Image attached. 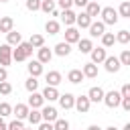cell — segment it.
I'll list each match as a JSON object with an SVG mask.
<instances>
[{
  "label": "cell",
  "mask_w": 130,
  "mask_h": 130,
  "mask_svg": "<svg viewBox=\"0 0 130 130\" xmlns=\"http://www.w3.org/2000/svg\"><path fill=\"white\" fill-rule=\"evenodd\" d=\"M32 49H35V47H32L28 41H26V43L22 41V43H20V45H18V47L12 51V59H14L16 63H20V61H26V59L32 55Z\"/></svg>",
  "instance_id": "6da1fadb"
},
{
  "label": "cell",
  "mask_w": 130,
  "mask_h": 130,
  "mask_svg": "<svg viewBox=\"0 0 130 130\" xmlns=\"http://www.w3.org/2000/svg\"><path fill=\"white\" fill-rule=\"evenodd\" d=\"M100 16H102V20H104L106 24H116V22L120 20V14H118V10H116V8H112V6H104Z\"/></svg>",
  "instance_id": "7a4b0ae2"
},
{
  "label": "cell",
  "mask_w": 130,
  "mask_h": 130,
  "mask_svg": "<svg viewBox=\"0 0 130 130\" xmlns=\"http://www.w3.org/2000/svg\"><path fill=\"white\" fill-rule=\"evenodd\" d=\"M12 45H8V43H4V45H0V65L2 67H8L14 59H12Z\"/></svg>",
  "instance_id": "3957f363"
},
{
  "label": "cell",
  "mask_w": 130,
  "mask_h": 130,
  "mask_svg": "<svg viewBox=\"0 0 130 130\" xmlns=\"http://www.w3.org/2000/svg\"><path fill=\"white\" fill-rule=\"evenodd\" d=\"M104 104L108 106V108H118L120 104H122V93L120 91H116V89H112V91H108L106 95H104Z\"/></svg>",
  "instance_id": "277c9868"
},
{
  "label": "cell",
  "mask_w": 130,
  "mask_h": 130,
  "mask_svg": "<svg viewBox=\"0 0 130 130\" xmlns=\"http://www.w3.org/2000/svg\"><path fill=\"white\" fill-rule=\"evenodd\" d=\"M89 108H91V100L87 98V93H85V95H77V98H75V110H77V112L87 114V112H89Z\"/></svg>",
  "instance_id": "5b68a950"
},
{
  "label": "cell",
  "mask_w": 130,
  "mask_h": 130,
  "mask_svg": "<svg viewBox=\"0 0 130 130\" xmlns=\"http://www.w3.org/2000/svg\"><path fill=\"white\" fill-rule=\"evenodd\" d=\"M104 67H106V71L108 73H118L120 71V67H122V63H120V57H106V61H104Z\"/></svg>",
  "instance_id": "8992f818"
},
{
  "label": "cell",
  "mask_w": 130,
  "mask_h": 130,
  "mask_svg": "<svg viewBox=\"0 0 130 130\" xmlns=\"http://www.w3.org/2000/svg\"><path fill=\"white\" fill-rule=\"evenodd\" d=\"M104 95H106V91H104L100 85H93V87H89V91H87V98L91 100V104L104 102Z\"/></svg>",
  "instance_id": "52a82bcc"
},
{
  "label": "cell",
  "mask_w": 130,
  "mask_h": 130,
  "mask_svg": "<svg viewBox=\"0 0 130 130\" xmlns=\"http://www.w3.org/2000/svg\"><path fill=\"white\" fill-rule=\"evenodd\" d=\"M89 55H91V61H93L95 65L104 63V61H106V57H108V53H106V47H93Z\"/></svg>",
  "instance_id": "ba28073f"
},
{
  "label": "cell",
  "mask_w": 130,
  "mask_h": 130,
  "mask_svg": "<svg viewBox=\"0 0 130 130\" xmlns=\"http://www.w3.org/2000/svg\"><path fill=\"white\" fill-rule=\"evenodd\" d=\"M45 102H47V100L43 98V93H39V91H32V93L28 95V102H26V104H28L30 108H37V110H41V108L45 106Z\"/></svg>",
  "instance_id": "9c48e42d"
},
{
  "label": "cell",
  "mask_w": 130,
  "mask_h": 130,
  "mask_svg": "<svg viewBox=\"0 0 130 130\" xmlns=\"http://www.w3.org/2000/svg\"><path fill=\"white\" fill-rule=\"evenodd\" d=\"M79 39H81V35H79V30H77L75 26H67V28H65V41H67L69 45H77Z\"/></svg>",
  "instance_id": "30bf717a"
},
{
  "label": "cell",
  "mask_w": 130,
  "mask_h": 130,
  "mask_svg": "<svg viewBox=\"0 0 130 130\" xmlns=\"http://www.w3.org/2000/svg\"><path fill=\"white\" fill-rule=\"evenodd\" d=\"M59 106H61L63 110L75 108V95H73V93H61V95H59Z\"/></svg>",
  "instance_id": "8fae6325"
},
{
  "label": "cell",
  "mask_w": 130,
  "mask_h": 130,
  "mask_svg": "<svg viewBox=\"0 0 130 130\" xmlns=\"http://www.w3.org/2000/svg\"><path fill=\"white\" fill-rule=\"evenodd\" d=\"M41 114H43V120H45V122H55V120L59 118L57 108H53V106H43V108H41Z\"/></svg>",
  "instance_id": "7c38bea8"
},
{
  "label": "cell",
  "mask_w": 130,
  "mask_h": 130,
  "mask_svg": "<svg viewBox=\"0 0 130 130\" xmlns=\"http://www.w3.org/2000/svg\"><path fill=\"white\" fill-rule=\"evenodd\" d=\"M106 32V22L104 20H95V22H91L89 24V35L95 39V37H102Z\"/></svg>",
  "instance_id": "4fadbf2b"
},
{
  "label": "cell",
  "mask_w": 130,
  "mask_h": 130,
  "mask_svg": "<svg viewBox=\"0 0 130 130\" xmlns=\"http://www.w3.org/2000/svg\"><path fill=\"white\" fill-rule=\"evenodd\" d=\"M28 112H30V106H28V104H16L14 110H12V114H14L18 120H26V118H28Z\"/></svg>",
  "instance_id": "5bb4252c"
},
{
  "label": "cell",
  "mask_w": 130,
  "mask_h": 130,
  "mask_svg": "<svg viewBox=\"0 0 130 130\" xmlns=\"http://www.w3.org/2000/svg\"><path fill=\"white\" fill-rule=\"evenodd\" d=\"M37 59L45 65V63H49V61L53 59V51H51L49 47H45V45H43L41 49H37Z\"/></svg>",
  "instance_id": "9a60e30c"
},
{
  "label": "cell",
  "mask_w": 130,
  "mask_h": 130,
  "mask_svg": "<svg viewBox=\"0 0 130 130\" xmlns=\"http://www.w3.org/2000/svg\"><path fill=\"white\" fill-rule=\"evenodd\" d=\"M59 95H61V93H59V89H57L55 85H47V87L43 89V98H45L47 102H57Z\"/></svg>",
  "instance_id": "2e32d148"
},
{
  "label": "cell",
  "mask_w": 130,
  "mask_h": 130,
  "mask_svg": "<svg viewBox=\"0 0 130 130\" xmlns=\"http://www.w3.org/2000/svg\"><path fill=\"white\" fill-rule=\"evenodd\" d=\"M26 69H28V73H30L32 77H39V75H43V63H41L39 59H35V61H28Z\"/></svg>",
  "instance_id": "e0dca14e"
},
{
  "label": "cell",
  "mask_w": 130,
  "mask_h": 130,
  "mask_svg": "<svg viewBox=\"0 0 130 130\" xmlns=\"http://www.w3.org/2000/svg\"><path fill=\"white\" fill-rule=\"evenodd\" d=\"M10 30H14V18L12 16H2L0 18V32L8 35Z\"/></svg>",
  "instance_id": "ac0fdd59"
},
{
  "label": "cell",
  "mask_w": 130,
  "mask_h": 130,
  "mask_svg": "<svg viewBox=\"0 0 130 130\" xmlns=\"http://www.w3.org/2000/svg\"><path fill=\"white\" fill-rule=\"evenodd\" d=\"M61 20H63V24H65V26H73V24L77 22V14H75L71 8H69V10H63Z\"/></svg>",
  "instance_id": "d6986e66"
},
{
  "label": "cell",
  "mask_w": 130,
  "mask_h": 130,
  "mask_svg": "<svg viewBox=\"0 0 130 130\" xmlns=\"http://www.w3.org/2000/svg\"><path fill=\"white\" fill-rule=\"evenodd\" d=\"M91 22H93V18H91L85 10L77 14V22H75V24H77L79 28H89V24H91Z\"/></svg>",
  "instance_id": "ffe728a7"
},
{
  "label": "cell",
  "mask_w": 130,
  "mask_h": 130,
  "mask_svg": "<svg viewBox=\"0 0 130 130\" xmlns=\"http://www.w3.org/2000/svg\"><path fill=\"white\" fill-rule=\"evenodd\" d=\"M53 53L59 55V57H67V55L71 53V45H69L67 41H61V43L55 45V51H53Z\"/></svg>",
  "instance_id": "44dd1931"
},
{
  "label": "cell",
  "mask_w": 130,
  "mask_h": 130,
  "mask_svg": "<svg viewBox=\"0 0 130 130\" xmlns=\"http://www.w3.org/2000/svg\"><path fill=\"white\" fill-rule=\"evenodd\" d=\"M81 71H83V75H85V77H89V79H93V77H98V65H95L93 61H89V63H85V65L81 67Z\"/></svg>",
  "instance_id": "7402d4cb"
},
{
  "label": "cell",
  "mask_w": 130,
  "mask_h": 130,
  "mask_svg": "<svg viewBox=\"0 0 130 130\" xmlns=\"http://www.w3.org/2000/svg\"><path fill=\"white\" fill-rule=\"evenodd\" d=\"M83 79H85V75H83L81 69H71V71L67 73V81H69V83H81Z\"/></svg>",
  "instance_id": "603a6c76"
},
{
  "label": "cell",
  "mask_w": 130,
  "mask_h": 130,
  "mask_svg": "<svg viewBox=\"0 0 130 130\" xmlns=\"http://www.w3.org/2000/svg\"><path fill=\"white\" fill-rule=\"evenodd\" d=\"M45 81H47V85H59L61 81H63V77H61V73L59 71H49L47 75H45Z\"/></svg>",
  "instance_id": "cb8c5ba5"
},
{
  "label": "cell",
  "mask_w": 130,
  "mask_h": 130,
  "mask_svg": "<svg viewBox=\"0 0 130 130\" xmlns=\"http://www.w3.org/2000/svg\"><path fill=\"white\" fill-rule=\"evenodd\" d=\"M85 12H87L91 18L100 16V14H102V6H100V2H91V0H89V4L85 6Z\"/></svg>",
  "instance_id": "d4e9b609"
},
{
  "label": "cell",
  "mask_w": 130,
  "mask_h": 130,
  "mask_svg": "<svg viewBox=\"0 0 130 130\" xmlns=\"http://www.w3.org/2000/svg\"><path fill=\"white\" fill-rule=\"evenodd\" d=\"M6 43H8V45H12V47H18V45L22 43V35H20V32H16V30H10V32L6 35Z\"/></svg>",
  "instance_id": "484cf974"
},
{
  "label": "cell",
  "mask_w": 130,
  "mask_h": 130,
  "mask_svg": "<svg viewBox=\"0 0 130 130\" xmlns=\"http://www.w3.org/2000/svg\"><path fill=\"white\" fill-rule=\"evenodd\" d=\"M30 124H35V126H39L41 122H43V114H41V110H37V108H30V112H28V118H26Z\"/></svg>",
  "instance_id": "4316f807"
},
{
  "label": "cell",
  "mask_w": 130,
  "mask_h": 130,
  "mask_svg": "<svg viewBox=\"0 0 130 130\" xmlns=\"http://www.w3.org/2000/svg\"><path fill=\"white\" fill-rule=\"evenodd\" d=\"M77 49H79V53H91V49H93V43H91V39H79V43H77Z\"/></svg>",
  "instance_id": "83f0119b"
},
{
  "label": "cell",
  "mask_w": 130,
  "mask_h": 130,
  "mask_svg": "<svg viewBox=\"0 0 130 130\" xmlns=\"http://www.w3.org/2000/svg\"><path fill=\"white\" fill-rule=\"evenodd\" d=\"M45 30H47L49 35H59L61 24H59L57 20H47V22H45Z\"/></svg>",
  "instance_id": "f1b7e54d"
},
{
  "label": "cell",
  "mask_w": 130,
  "mask_h": 130,
  "mask_svg": "<svg viewBox=\"0 0 130 130\" xmlns=\"http://www.w3.org/2000/svg\"><path fill=\"white\" fill-rule=\"evenodd\" d=\"M28 43H30L35 49H41V47L45 45V37H43V35H39V32H35V35H30Z\"/></svg>",
  "instance_id": "f546056e"
},
{
  "label": "cell",
  "mask_w": 130,
  "mask_h": 130,
  "mask_svg": "<svg viewBox=\"0 0 130 130\" xmlns=\"http://www.w3.org/2000/svg\"><path fill=\"white\" fill-rule=\"evenodd\" d=\"M116 43H120V45L130 43V30H126V28L118 30V32H116Z\"/></svg>",
  "instance_id": "4dcf8cb0"
},
{
  "label": "cell",
  "mask_w": 130,
  "mask_h": 130,
  "mask_svg": "<svg viewBox=\"0 0 130 130\" xmlns=\"http://www.w3.org/2000/svg\"><path fill=\"white\" fill-rule=\"evenodd\" d=\"M114 43H116V35H114V32H104V35H102V47L108 49V47H112Z\"/></svg>",
  "instance_id": "1f68e13d"
},
{
  "label": "cell",
  "mask_w": 130,
  "mask_h": 130,
  "mask_svg": "<svg viewBox=\"0 0 130 130\" xmlns=\"http://www.w3.org/2000/svg\"><path fill=\"white\" fill-rule=\"evenodd\" d=\"M24 87H26V91H30V93H32V91H37V89H39V81H37V77H32V75H30V77L24 81Z\"/></svg>",
  "instance_id": "d6a6232c"
},
{
  "label": "cell",
  "mask_w": 130,
  "mask_h": 130,
  "mask_svg": "<svg viewBox=\"0 0 130 130\" xmlns=\"http://www.w3.org/2000/svg\"><path fill=\"white\" fill-rule=\"evenodd\" d=\"M118 14H120V16H124V18H130V0H124V2L120 4Z\"/></svg>",
  "instance_id": "836d02e7"
},
{
  "label": "cell",
  "mask_w": 130,
  "mask_h": 130,
  "mask_svg": "<svg viewBox=\"0 0 130 130\" xmlns=\"http://www.w3.org/2000/svg\"><path fill=\"white\" fill-rule=\"evenodd\" d=\"M41 10H43L45 14H51V12L55 10V2H53V0H41Z\"/></svg>",
  "instance_id": "e575fe53"
},
{
  "label": "cell",
  "mask_w": 130,
  "mask_h": 130,
  "mask_svg": "<svg viewBox=\"0 0 130 130\" xmlns=\"http://www.w3.org/2000/svg\"><path fill=\"white\" fill-rule=\"evenodd\" d=\"M12 110H14V108H12L8 102H2V104H0V116H2V118L10 116V114H12Z\"/></svg>",
  "instance_id": "d590c367"
},
{
  "label": "cell",
  "mask_w": 130,
  "mask_h": 130,
  "mask_svg": "<svg viewBox=\"0 0 130 130\" xmlns=\"http://www.w3.org/2000/svg\"><path fill=\"white\" fill-rule=\"evenodd\" d=\"M53 126H55V130H69V122L63 120V118H57L53 122Z\"/></svg>",
  "instance_id": "8d00e7d4"
},
{
  "label": "cell",
  "mask_w": 130,
  "mask_h": 130,
  "mask_svg": "<svg viewBox=\"0 0 130 130\" xmlns=\"http://www.w3.org/2000/svg\"><path fill=\"white\" fill-rule=\"evenodd\" d=\"M0 93H2V95L12 93V83H10V81H0Z\"/></svg>",
  "instance_id": "74e56055"
},
{
  "label": "cell",
  "mask_w": 130,
  "mask_h": 130,
  "mask_svg": "<svg viewBox=\"0 0 130 130\" xmlns=\"http://www.w3.org/2000/svg\"><path fill=\"white\" fill-rule=\"evenodd\" d=\"M8 130H24V124H22V120H12L10 124H8Z\"/></svg>",
  "instance_id": "f35d334b"
},
{
  "label": "cell",
  "mask_w": 130,
  "mask_h": 130,
  "mask_svg": "<svg viewBox=\"0 0 130 130\" xmlns=\"http://www.w3.org/2000/svg\"><path fill=\"white\" fill-rule=\"evenodd\" d=\"M26 8H28L30 12L41 10V0H26Z\"/></svg>",
  "instance_id": "ab89813d"
},
{
  "label": "cell",
  "mask_w": 130,
  "mask_h": 130,
  "mask_svg": "<svg viewBox=\"0 0 130 130\" xmlns=\"http://www.w3.org/2000/svg\"><path fill=\"white\" fill-rule=\"evenodd\" d=\"M120 63H122V65H130V51H128V49H124V51L120 53Z\"/></svg>",
  "instance_id": "60d3db41"
},
{
  "label": "cell",
  "mask_w": 130,
  "mask_h": 130,
  "mask_svg": "<svg viewBox=\"0 0 130 130\" xmlns=\"http://www.w3.org/2000/svg\"><path fill=\"white\" fill-rule=\"evenodd\" d=\"M57 4H59L61 10H69L73 6V0H57Z\"/></svg>",
  "instance_id": "b9f144b4"
},
{
  "label": "cell",
  "mask_w": 130,
  "mask_h": 130,
  "mask_svg": "<svg viewBox=\"0 0 130 130\" xmlns=\"http://www.w3.org/2000/svg\"><path fill=\"white\" fill-rule=\"evenodd\" d=\"M39 130H55V126H53V122H45V120H43V122L39 124Z\"/></svg>",
  "instance_id": "7bdbcfd3"
},
{
  "label": "cell",
  "mask_w": 130,
  "mask_h": 130,
  "mask_svg": "<svg viewBox=\"0 0 130 130\" xmlns=\"http://www.w3.org/2000/svg\"><path fill=\"white\" fill-rule=\"evenodd\" d=\"M120 93H122V98H130V83H124L122 89H120Z\"/></svg>",
  "instance_id": "ee69618b"
},
{
  "label": "cell",
  "mask_w": 130,
  "mask_h": 130,
  "mask_svg": "<svg viewBox=\"0 0 130 130\" xmlns=\"http://www.w3.org/2000/svg\"><path fill=\"white\" fill-rule=\"evenodd\" d=\"M126 112H130V98H122V104H120Z\"/></svg>",
  "instance_id": "f6af8a7d"
},
{
  "label": "cell",
  "mask_w": 130,
  "mask_h": 130,
  "mask_svg": "<svg viewBox=\"0 0 130 130\" xmlns=\"http://www.w3.org/2000/svg\"><path fill=\"white\" fill-rule=\"evenodd\" d=\"M6 79H8V71H6V67L0 65V81H6Z\"/></svg>",
  "instance_id": "bcb514c9"
},
{
  "label": "cell",
  "mask_w": 130,
  "mask_h": 130,
  "mask_svg": "<svg viewBox=\"0 0 130 130\" xmlns=\"http://www.w3.org/2000/svg\"><path fill=\"white\" fill-rule=\"evenodd\" d=\"M73 4H75L77 8H85V6L89 4V0H73Z\"/></svg>",
  "instance_id": "7dc6e473"
},
{
  "label": "cell",
  "mask_w": 130,
  "mask_h": 130,
  "mask_svg": "<svg viewBox=\"0 0 130 130\" xmlns=\"http://www.w3.org/2000/svg\"><path fill=\"white\" fill-rule=\"evenodd\" d=\"M0 130H8V124L4 122V118L0 116Z\"/></svg>",
  "instance_id": "c3c4849f"
},
{
  "label": "cell",
  "mask_w": 130,
  "mask_h": 130,
  "mask_svg": "<svg viewBox=\"0 0 130 130\" xmlns=\"http://www.w3.org/2000/svg\"><path fill=\"white\" fill-rule=\"evenodd\" d=\"M87 130H104V128H100V126H98V124H91V126H89V128H87Z\"/></svg>",
  "instance_id": "681fc988"
},
{
  "label": "cell",
  "mask_w": 130,
  "mask_h": 130,
  "mask_svg": "<svg viewBox=\"0 0 130 130\" xmlns=\"http://www.w3.org/2000/svg\"><path fill=\"white\" fill-rule=\"evenodd\" d=\"M104 130H118L116 126H108V128H104Z\"/></svg>",
  "instance_id": "f907efd6"
},
{
  "label": "cell",
  "mask_w": 130,
  "mask_h": 130,
  "mask_svg": "<svg viewBox=\"0 0 130 130\" xmlns=\"http://www.w3.org/2000/svg\"><path fill=\"white\" fill-rule=\"evenodd\" d=\"M0 2H8V0H0Z\"/></svg>",
  "instance_id": "816d5d0a"
},
{
  "label": "cell",
  "mask_w": 130,
  "mask_h": 130,
  "mask_svg": "<svg viewBox=\"0 0 130 130\" xmlns=\"http://www.w3.org/2000/svg\"><path fill=\"white\" fill-rule=\"evenodd\" d=\"M91 2H100V0H91Z\"/></svg>",
  "instance_id": "f5cc1de1"
},
{
  "label": "cell",
  "mask_w": 130,
  "mask_h": 130,
  "mask_svg": "<svg viewBox=\"0 0 130 130\" xmlns=\"http://www.w3.org/2000/svg\"><path fill=\"white\" fill-rule=\"evenodd\" d=\"M24 130H26V128H24ZM30 130H32V128H30Z\"/></svg>",
  "instance_id": "db71d44e"
},
{
  "label": "cell",
  "mask_w": 130,
  "mask_h": 130,
  "mask_svg": "<svg viewBox=\"0 0 130 130\" xmlns=\"http://www.w3.org/2000/svg\"><path fill=\"white\" fill-rule=\"evenodd\" d=\"M53 2H57V0H53Z\"/></svg>",
  "instance_id": "11a10c76"
},
{
  "label": "cell",
  "mask_w": 130,
  "mask_h": 130,
  "mask_svg": "<svg viewBox=\"0 0 130 130\" xmlns=\"http://www.w3.org/2000/svg\"><path fill=\"white\" fill-rule=\"evenodd\" d=\"M0 18H2V16H0Z\"/></svg>",
  "instance_id": "9f6ffc18"
}]
</instances>
